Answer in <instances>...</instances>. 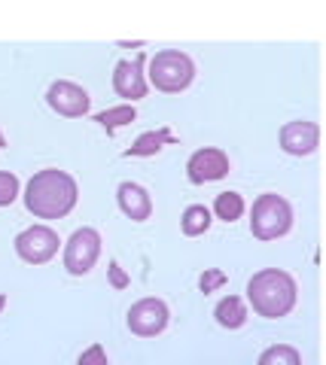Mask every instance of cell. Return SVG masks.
<instances>
[{"label": "cell", "mask_w": 326, "mask_h": 365, "mask_svg": "<svg viewBox=\"0 0 326 365\" xmlns=\"http://www.w3.org/2000/svg\"><path fill=\"white\" fill-rule=\"evenodd\" d=\"M195 79V64L186 52L180 49H162L150 58V83L159 91H177L189 88V83Z\"/></svg>", "instance_id": "cell-4"}, {"label": "cell", "mask_w": 326, "mask_h": 365, "mask_svg": "<svg viewBox=\"0 0 326 365\" xmlns=\"http://www.w3.org/2000/svg\"><path fill=\"white\" fill-rule=\"evenodd\" d=\"M6 304V299H4V295H0V307H4Z\"/></svg>", "instance_id": "cell-24"}, {"label": "cell", "mask_w": 326, "mask_h": 365, "mask_svg": "<svg viewBox=\"0 0 326 365\" xmlns=\"http://www.w3.org/2000/svg\"><path fill=\"white\" fill-rule=\"evenodd\" d=\"M210 207H205V204H189V207L183 210V216H180V228H183V235L195 237V235H205L210 228Z\"/></svg>", "instance_id": "cell-15"}, {"label": "cell", "mask_w": 326, "mask_h": 365, "mask_svg": "<svg viewBox=\"0 0 326 365\" xmlns=\"http://www.w3.org/2000/svg\"><path fill=\"white\" fill-rule=\"evenodd\" d=\"M101 256V235L95 228H76L64 244V268L73 277H83L95 268V262Z\"/></svg>", "instance_id": "cell-5"}, {"label": "cell", "mask_w": 326, "mask_h": 365, "mask_svg": "<svg viewBox=\"0 0 326 365\" xmlns=\"http://www.w3.org/2000/svg\"><path fill=\"white\" fill-rule=\"evenodd\" d=\"M76 195H80V189H76V180L67 170L46 168L28 180L25 207L40 220H61L73 210Z\"/></svg>", "instance_id": "cell-1"}, {"label": "cell", "mask_w": 326, "mask_h": 365, "mask_svg": "<svg viewBox=\"0 0 326 365\" xmlns=\"http://www.w3.org/2000/svg\"><path fill=\"white\" fill-rule=\"evenodd\" d=\"M116 198H119V207L122 213L128 216V220L134 222H143V220H150V213H153V198H150V192L141 186V182H122V186L116 189Z\"/></svg>", "instance_id": "cell-11"}, {"label": "cell", "mask_w": 326, "mask_h": 365, "mask_svg": "<svg viewBox=\"0 0 326 365\" xmlns=\"http://www.w3.org/2000/svg\"><path fill=\"white\" fill-rule=\"evenodd\" d=\"M317 140H320L317 125L305 122V119L287 122L284 128H280V150L290 155H311L317 150Z\"/></svg>", "instance_id": "cell-10"}, {"label": "cell", "mask_w": 326, "mask_h": 365, "mask_svg": "<svg viewBox=\"0 0 326 365\" xmlns=\"http://www.w3.org/2000/svg\"><path fill=\"white\" fill-rule=\"evenodd\" d=\"M4 146H6V140H4V134H0V150H4Z\"/></svg>", "instance_id": "cell-23"}, {"label": "cell", "mask_w": 326, "mask_h": 365, "mask_svg": "<svg viewBox=\"0 0 326 365\" xmlns=\"http://www.w3.org/2000/svg\"><path fill=\"white\" fill-rule=\"evenodd\" d=\"M302 365V356L299 350H293L290 344H277V347H268L263 356H260V365Z\"/></svg>", "instance_id": "cell-18"}, {"label": "cell", "mask_w": 326, "mask_h": 365, "mask_svg": "<svg viewBox=\"0 0 326 365\" xmlns=\"http://www.w3.org/2000/svg\"><path fill=\"white\" fill-rule=\"evenodd\" d=\"M165 143H174V131L171 128H159V131H147L131 143V150L126 155H156Z\"/></svg>", "instance_id": "cell-14"}, {"label": "cell", "mask_w": 326, "mask_h": 365, "mask_svg": "<svg viewBox=\"0 0 326 365\" xmlns=\"http://www.w3.org/2000/svg\"><path fill=\"white\" fill-rule=\"evenodd\" d=\"M134 119H138V113H134L131 104L110 107V110H104V113H98V116H95V122H101L107 131H116V128H122V125H131Z\"/></svg>", "instance_id": "cell-17"}, {"label": "cell", "mask_w": 326, "mask_h": 365, "mask_svg": "<svg viewBox=\"0 0 326 365\" xmlns=\"http://www.w3.org/2000/svg\"><path fill=\"white\" fill-rule=\"evenodd\" d=\"M293 225V207L287 204V198L275 195V192H265L253 201L250 210V232L260 241H277L284 237Z\"/></svg>", "instance_id": "cell-3"}, {"label": "cell", "mask_w": 326, "mask_h": 365, "mask_svg": "<svg viewBox=\"0 0 326 365\" xmlns=\"http://www.w3.org/2000/svg\"><path fill=\"white\" fill-rule=\"evenodd\" d=\"M46 104L55 113H61V116H86L92 98H88V91L83 86L71 83V79H55L46 91Z\"/></svg>", "instance_id": "cell-8"}, {"label": "cell", "mask_w": 326, "mask_h": 365, "mask_svg": "<svg viewBox=\"0 0 326 365\" xmlns=\"http://www.w3.org/2000/svg\"><path fill=\"white\" fill-rule=\"evenodd\" d=\"M296 280L280 268H263L247 280V302L265 319L287 317L296 304Z\"/></svg>", "instance_id": "cell-2"}, {"label": "cell", "mask_w": 326, "mask_h": 365, "mask_svg": "<svg viewBox=\"0 0 326 365\" xmlns=\"http://www.w3.org/2000/svg\"><path fill=\"white\" fill-rule=\"evenodd\" d=\"M61 237L52 232L49 225H31L25 232L16 235V253L28 262V265H43L58 253Z\"/></svg>", "instance_id": "cell-6"}, {"label": "cell", "mask_w": 326, "mask_h": 365, "mask_svg": "<svg viewBox=\"0 0 326 365\" xmlns=\"http://www.w3.org/2000/svg\"><path fill=\"white\" fill-rule=\"evenodd\" d=\"M229 174V155L217 150V146H205V150H195L186 162V177L193 182H213L223 180Z\"/></svg>", "instance_id": "cell-9"}, {"label": "cell", "mask_w": 326, "mask_h": 365, "mask_svg": "<svg viewBox=\"0 0 326 365\" xmlns=\"http://www.w3.org/2000/svg\"><path fill=\"white\" fill-rule=\"evenodd\" d=\"M19 198V177L9 170H0V207H9Z\"/></svg>", "instance_id": "cell-19"}, {"label": "cell", "mask_w": 326, "mask_h": 365, "mask_svg": "<svg viewBox=\"0 0 326 365\" xmlns=\"http://www.w3.org/2000/svg\"><path fill=\"white\" fill-rule=\"evenodd\" d=\"M168 319H171V314H168V304L162 299H141L128 307V329L141 338L162 335Z\"/></svg>", "instance_id": "cell-7"}, {"label": "cell", "mask_w": 326, "mask_h": 365, "mask_svg": "<svg viewBox=\"0 0 326 365\" xmlns=\"http://www.w3.org/2000/svg\"><path fill=\"white\" fill-rule=\"evenodd\" d=\"M223 283H226V274H223L220 268H208L205 274H201V280H198V289L208 295V292H213V289H220Z\"/></svg>", "instance_id": "cell-20"}, {"label": "cell", "mask_w": 326, "mask_h": 365, "mask_svg": "<svg viewBox=\"0 0 326 365\" xmlns=\"http://www.w3.org/2000/svg\"><path fill=\"white\" fill-rule=\"evenodd\" d=\"M88 362H101V365H107V353L101 350L98 344H95V347H88L86 353H80V365H88Z\"/></svg>", "instance_id": "cell-22"}, {"label": "cell", "mask_w": 326, "mask_h": 365, "mask_svg": "<svg viewBox=\"0 0 326 365\" xmlns=\"http://www.w3.org/2000/svg\"><path fill=\"white\" fill-rule=\"evenodd\" d=\"M107 271H110V283H113L116 289H126L128 283H131V280H128V274L119 268V262H110V268H107Z\"/></svg>", "instance_id": "cell-21"}, {"label": "cell", "mask_w": 326, "mask_h": 365, "mask_svg": "<svg viewBox=\"0 0 326 365\" xmlns=\"http://www.w3.org/2000/svg\"><path fill=\"white\" fill-rule=\"evenodd\" d=\"M213 213H217V220H223V222L241 220V213H244V198L238 195V192H220L217 201H213Z\"/></svg>", "instance_id": "cell-16"}, {"label": "cell", "mask_w": 326, "mask_h": 365, "mask_svg": "<svg viewBox=\"0 0 326 365\" xmlns=\"http://www.w3.org/2000/svg\"><path fill=\"white\" fill-rule=\"evenodd\" d=\"M113 88L119 98L138 101L147 95V79L141 73V61H119L113 71Z\"/></svg>", "instance_id": "cell-12"}, {"label": "cell", "mask_w": 326, "mask_h": 365, "mask_svg": "<svg viewBox=\"0 0 326 365\" xmlns=\"http://www.w3.org/2000/svg\"><path fill=\"white\" fill-rule=\"evenodd\" d=\"M213 317H217V323L223 329H241L247 323V307H244V302L238 299V295H226V299L217 304Z\"/></svg>", "instance_id": "cell-13"}]
</instances>
